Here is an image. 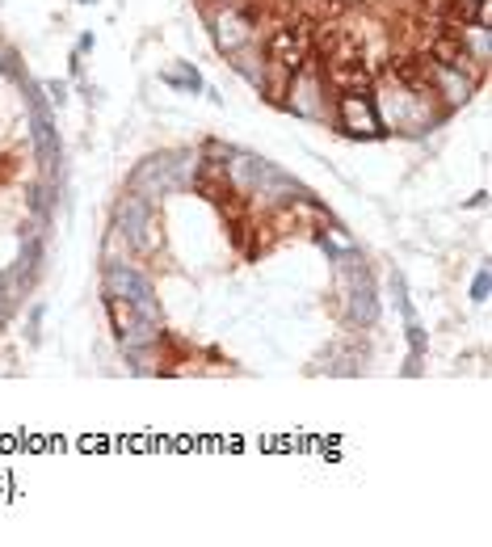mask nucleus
Wrapping results in <instances>:
<instances>
[{"mask_svg": "<svg viewBox=\"0 0 492 547\" xmlns=\"http://www.w3.org/2000/svg\"><path fill=\"white\" fill-rule=\"evenodd\" d=\"M442 21H446V30L488 26V0H446L442 4Z\"/></svg>", "mask_w": 492, "mask_h": 547, "instance_id": "7ed1b4c3", "label": "nucleus"}, {"mask_svg": "<svg viewBox=\"0 0 492 547\" xmlns=\"http://www.w3.org/2000/svg\"><path fill=\"white\" fill-rule=\"evenodd\" d=\"M337 127L345 131V135H366L375 139L383 131V118L375 114V105H370V97L366 93H341V101H337Z\"/></svg>", "mask_w": 492, "mask_h": 547, "instance_id": "f257e3e1", "label": "nucleus"}, {"mask_svg": "<svg viewBox=\"0 0 492 547\" xmlns=\"http://www.w3.org/2000/svg\"><path fill=\"white\" fill-rule=\"evenodd\" d=\"M248 13L240 9V4H227V13L215 21V38H219V46L224 51H236L240 43H248Z\"/></svg>", "mask_w": 492, "mask_h": 547, "instance_id": "20e7f679", "label": "nucleus"}, {"mask_svg": "<svg viewBox=\"0 0 492 547\" xmlns=\"http://www.w3.org/2000/svg\"><path fill=\"white\" fill-rule=\"evenodd\" d=\"M266 59L273 68H282V72H299L303 68V59H308V38H303V30H291V26H282V30H273L266 43Z\"/></svg>", "mask_w": 492, "mask_h": 547, "instance_id": "f03ea898", "label": "nucleus"}, {"mask_svg": "<svg viewBox=\"0 0 492 547\" xmlns=\"http://www.w3.org/2000/svg\"><path fill=\"white\" fill-rule=\"evenodd\" d=\"M105 308H110V320H114V328H118L122 337L139 328V316H135L131 299H122V295H114V291H110V295H105Z\"/></svg>", "mask_w": 492, "mask_h": 547, "instance_id": "39448f33", "label": "nucleus"}]
</instances>
